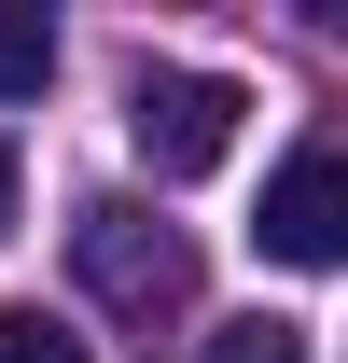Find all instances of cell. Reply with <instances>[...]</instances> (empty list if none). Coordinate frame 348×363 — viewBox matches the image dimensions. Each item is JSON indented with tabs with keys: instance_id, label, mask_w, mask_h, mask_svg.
<instances>
[{
	"instance_id": "8",
	"label": "cell",
	"mask_w": 348,
	"mask_h": 363,
	"mask_svg": "<svg viewBox=\"0 0 348 363\" xmlns=\"http://www.w3.org/2000/svg\"><path fill=\"white\" fill-rule=\"evenodd\" d=\"M320 28H335V43H348V0H320Z\"/></svg>"
},
{
	"instance_id": "2",
	"label": "cell",
	"mask_w": 348,
	"mask_h": 363,
	"mask_svg": "<svg viewBox=\"0 0 348 363\" xmlns=\"http://www.w3.org/2000/svg\"><path fill=\"white\" fill-rule=\"evenodd\" d=\"M237 112H251V98L223 84V70H139L126 140H139V168H153V182H209L223 154H237Z\"/></svg>"
},
{
	"instance_id": "4",
	"label": "cell",
	"mask_w": 348,
	"mask_h": 363,
	"mask_svg": "<svg viewBox=\"0 0 348 363\" xmlns=\"http://www.w3.org/2000/svg\"><path fill=\"white\" fill-rule=\"evenodd\" d=\"M42 84H56V28L28 0H0V98H42Z\"/></svg>"
},
{
	"instance_id": "7",
	"label": "cell",
	"mask_w": 348,
	"mask_h": 363,
	"mask_svg": "<svg viewBox=\"0 0 348 363\" xmlns=\"http://www.w3.org/2000/svg\"><path fill=\"white\" fill-rule=\"evenodd\" d=\"M0 238H14V140H0Z\"/></svg>"
},
{
	"instance_id": "1",
	"label": "cell",
	"mask_w": 348,
	"mask_h": 363,
	"mask_svg": "<svg viewBox=\"0 0 348 363\" xmlns=\"http://www.w3.org/2000/svg\"><path fill=\"white\" fill-rule=\"evenodd\" d=\"M70 266H84L98 308H126V321H181L195 308V252H181V224H153L139 196H84V210H70Z\"/></svg>"
},
{
	"instance_id": "6",
	"label": "cell",
	"mask_w": 348,
	"mask_h": 363,
	"mask_svg": "<svg viewBox=\"0 0 348 363\" xmlns=\"http://www.w3.org/2000/svg\"><path fill=\"white\" fill-rule=\"evenodd\" d=\"M195 363H306V335H293V321H223Z\"/></svg>"
},
{
	"instance_id": "3",
	"label": "cell",
	"mask_w": 348,
	"mask_h": 363,
	"mask_svg": "<svg viewBox=\"0 0 348 363\" xmlns=\"http://www.w3.org/2000/svg\"><path fill=\"white\" fill-rule=\"evenodd\" d=\"M265 266H348V154H293V168H265Z\"/></svg>"
},
{
	"instance_id": "5",
	"label": "cell",
	"mask_w": 348,
	"mask_h": 363,
	"mask_svg": "<svg viewBox=\"0 0 348 363\" xmlns=\"http://www.w3.org/2000/svg\"><path fill=\"white\" fill-rule=\"evenodd\" d=\"M0 363H84V335L42 321V308H0Z\"/></svg>"
}]
</instances>
